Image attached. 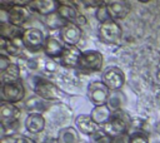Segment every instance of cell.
<instances>
[{
  "label": "cell",
  "instance_id": "23",
  "mask_svg": "<svg viewBox=\"0 0 160 143\" xmlns=\"http://www.w3.org/2000/svg\"><path fill=\"white\" fill-rule=\"evenodd\" d=\"M56 143H79V130L74 127H64L59 130Z\"/></svg>",
  "mask_w": 160,
  "mask_h": 143
},
{
  "label": "cell",
  "instance_id": "1",
  "mask_svg": "<svg viewBox=\"0 0 160 143\" xmlns=\"http://www.w3.org/2000/svg\"><path fill=\"white\" fill-rule=\"evenodd\" d=\"M32 89H34L35 95L42 98L46 102L59 100L61 98V95H62L61 90L55 84H52L51 82H49L46 79H41V78H39L36 80V83L34 84Z\"/></svg>",
  "mask_w": 160,
  "mask_h": 143
},
{
  "label": "cell",
  "instance_id": "28",
  "mask_svg": "<svg viewBox=\"0 0 160 143\" xmlns=\"http://www.w3.org/2000/svg\"><path fill=\"white\" fill-rule=\"evenodd\" d=\"M92 143H112V138L106 135L104 132H101V133H98L96 135H94Z\"/></svg>",
  "mask_w": 160,
  "mask_h": 143
},
{
  "label": "cell",
  "instance_id": "20",
  "mask_svg": "<svg viewBox=\"0 0 160 143\" xmlns=\"http://www.w3.org/2000/svg\"><path fill=\"white\" fill-rule=\"evenodd\" d=\"M48 105L49 102L38 95H34L25 102V109L29 112V114H42L48 109Z\"/></svg>",
  "mask_w": 160,
  "mask_h": 143
},
{
  "label": "cell",
  "instance_id": "19",
  "mask_svg": "<svg viewBox=\"0 0 160 143\" xmlns=\"http://www.w3.org/2000/svg\"><path fill=\"white\" fill-rule=\"evenodd\" d=\"M26 130L31 134H38L44 130L45 128V119L42 114H28L25 119Z\"/></svg>",
  "mask_w": 160,
  "mask_h": 143
},
{
  "label": "cell",
  "instance_id": "33",
  "mask_svg": "<svg viewBox=\"0 0 160 143\" xmlns=\"http://www.w3.org/2000/svg\"><path fill=\"white\" fill-rule=\"evenodd\" d=\"M45 66H46V70H48V72H55V70H58V64L54 63L52 59H50L49 61H46Z\"/></svg>",
  "mask_w": 160,
  "mask_h": 143
},
{
  "label": "cell",
  "instance_id": "22",
  "mask_svg": "<svg viewBox=\"0 0 160 143\" xmlns=\"http://www.w3.org/2000/svg\"><path fill=\"white\" fill-rule=\"evenodd\" d=\"M125 103H126V97H125V94H124L122 92H120V90H114V92H110L106 105H108L109 109L115 114V113H118L119 110H121V108L125 105Z\"/></svg>",
  "mask_w": 160,
  "mask_h": 143
},
{
  "label": "cell",
  "instance_id": "30",
  "mask_svg": "<svg viewBox=\"0 0 160 143\" xmlns=\"http://www.w3.org/2000/svg\"><path fill=\"white\" fill-rule=\"evenodd\" d=\"M112 143H130V134L125 133L119 137H115V138H112Z\"/></svg>",
  "mask_w": 160,
  "mask_h": 143
},
{
  "label": "cell",
  "instance_id": "8",
  "mask_svg": "<svg viewBox=\"0 0 160 143\" xmlns=\"http://www.w3.org/2000/svg\"><path fill=\"white\" fill-rule=\"evenodd\" d=\"M101 82L109 88L110 92L114 90H120L121 87L125 83V74L124 72L118 68V66H110L109 69H106L102 74Z\"/></svg>",
  "mask_w": 160,
  "mask_h": 143
},
{
  "label": "cell",
  "instance_id": "17",
  "mask_svg": "<svg viewBox=\"0 0 160 143\" xmlns=\"http://www.w3.org/2000/svg\"><path fill=\"white\" fill-rule=\"evenodd\" d=\"M21 45H22L21 39H6L4 36H0V50L1 54L6 56L19 55L21 51Z\"/></svg>",
  "mask_w": 160,
  "mask_h": 143
},
{
  "label": "cell",
  "instance_id": "6",
  "mask_svg": "<svg viewBox=\"0 0 160 143\" xmlns=\"http://www.w3.org/2000/svg\"><path fill=\"white\" fill-rule=\"evenodd\" d=\"M21 110L12 103L2 102L0 103V123H1V129L9 128L14 124L19 123Z\"/></svg>",
  "mask_w": 160,
  "mask_h": 143
},
{
  "label": "cell",
  "instance_id": "14",
  "mask_svg": "<svg viewBox=\"0 0 160 143\" xmlns=\"http://www.w3.org/2000/svg\"><path fill=\"white\" fill-rule=\"evenodd\" d=\"M106 6H108V10H109L111 19L115 21L120 20V19H125L131 10V5L128 1H122V0L108 1Z\"/></svg>",
  "mask_w": 160,
  "mask_h": 143
},
{
  "label": "cell",
  "instance_id": "18",
  "mask_svg": "<svg viewBox=\"0 0 160 143\" xmlns=\"http://www.w3.org/2000/svg\"><path fill=\"white\" fill-rule=\"evenodd\" d=\"M56 14L66 23H75L78 16L80 15L78 13L76 8L74 6L72 1H60V5H59Z\"/></svg>",
  "mask_w": 160,
  "mask_h": 143
},
{
  "label": "cell",
  "instance_id": "25",
  "mask_svg": "<svg viewBox=\"0 0 160 143\" xmlns=\"http://www.w3.org/2000/svg\"><path fill=\"white\" fill-rule=\"evenodd\" d=\"M24 30H21L18 26H14L11 24L1 23L0 25V36H4L6 39H21Z\"/></svg>",
  "mask_w": 160,
  "mask_h": 143
},
{
  "label": "cell",
  "instance_id": "2",
  "mask_svg": "<svg viewBox=\"0 0 160 143\" xmlns=\"http://www.w3.org/2000/svg\"><path fill=\"white\" fill-rule=\"evenodd\" d=\"M45 40L46 38L39 28H28L24 30L21 36L24 48H26L30 51H38L40 49H44Z\"/></svg>",
  "mask_w": 160,
  "mask_h": 143
},
{
  "label": "cell",
  "instance_id": "9",
  "mask_svg": "<svg viewBox=\"0 0 160 143\" xmlns=\"http://www.w3.org/2000/svg\"><path fill=\"white\" fill-rule=\"evenodd\" d=\"M1 94H2V102L15 104V103L22 100L25 97V89H24L22 82L19 80L16 83L4 84L1 88Z\"/></svg>",
  "mask_w": 160,
  "mask_h": 143
},
{
  "label": "cell",
  "instance_id": "15",
  "mask_svg": "<svg viewBox=\"0 0 160 143\" xmlns=\"http://www.w3.org/2000/svg\"><path fill=\"white\" fill-rule=\"evenodd\" d=\"M8 23L14 25V26H18L20 28L21 25H24L28 20H29V16H30V13H29V9L26 6H18V5H14L8 13Z\"/></svg>",
  "mask_w": 160,
  "mask_h": 143
},
{
  "label": "cell",
  "instance_id": "7",
  "mask_svg": "<svg viewBox=\"0 0 160 143\" xmlns=\"http://www.w3.org/2000/svg\"><path fill=\"white\" fill-rule=\"evenodd\" d=\"M129 124H130L129 119H126L124 117H120L118 113H115L112 115V118L106 124H104L101 128H102V132L106 135H109L111 138H115V137H119L121 134L128 133Z\"/></svg>",
  "mask_w": 160,
  "mask_h": 143
},
{
  "label": "cell",
  "instance_id": "10",
  "mask_svg": "<svg viewBox=\"0 0 160 143\" xmlns=\"http://www.w3.org/2000/svg\"><path fill=\"white\" fill-rule=\"evenodd\" d=\"M82 31L76 23H66L60 28V39L65 45H76L81 39Z\"/></svg>",
  "mask_w": 160,
  "mask_h": 143
},
{
  "label": "cell",
  "instance_id": "29",
  "mask_svg": "<svg viewBox=\"0 0 160 143\" xmlns=\"http://www.w3.org/2000/svg\"><path fill=\"white\" fill-rule=\"evenodd\" d=\"M10 64H11L10 58H9V56H6V55H4V54H1V55H0V70H1V72H4V70H5Z\"/></svg>",
  "mask_w": 160,
  "mask_h": 143
},
{
  "label": "cell",
  "instance_id": "13",
  "mask_svg": "<svg viewBox=\"0 0 160 143\" xmlns=\"http://www.w3.org/2000/svg\"><path fill=\"white\" fill-rule=\"evenodd\" d=\"M82 51L76 45H66L62 55L60 56V64L66 68H78Z\"/></svg>",
  "mask_w": 160,
  "mask_h": 143
},
{
  "label": "cell",
  "instance_id": "5",
  "mask_svg": "<svg viewBox=\"0 0 160 143\" xmlns=\"http://www.w3.org/2000/svg\"><path fill=\"white\" fill-rule=\"evenodd\" d=\"M109 94H110L109 88L100 80L91 82L88 85V98L95 107L105 105L108 103Z\"/></svg>",
  "mask_w": 160,
  "mask_h": 143
},
{
  "label": "cell",
  "instance_id": "32",
  "mask_svg": "<svg viewBox=\"0 0 160 143\" xmlns=\"http://www.w3.org/2000/svg\"><path fill=\"white\" fill-rule=\"evenodd\" d=\"M14 143H36L32 138H30V137H25V135H20V137H18L16 139H15V142Z\"/></svg>",
  "mask_w": 160,
  "mask_h": 143
},
{
  "label": "cell",
  "instance_id": "4",
  "mask_svg": "<svg viewBox=\"0 0 160 143\" xmlns=\"http://www.w3.org/2000/svg\"><path fill=\"white\" fill-rule=\"evenodd\" d=\"M121 35H122V29L115 20H110L100 24L99 39L101 41L106 44H118L121 39Z\"/></svg>",
  "mask_w": 160,
  "mask_h": 143
},
{
  "label": "cell",
  "instance_id": "11",
  "mask_svg": "<svg viewBox=\"0 0 160 143\" xmlns=\"http://www.w3.org/2000/svg\"><path fill=\"white\" fill-rule=\"evenodd\" d=\"M76 129L86 135H96L100 132V125L91 118L90 114H79L75 118Z\"/></svg>",
  "mask_w": 160,
  "mask_h": 143
},
{
  "label": "cell",
  "instance_id": "16",
  "mask_svg": "<svg viewBox=\"0 0 160 143\" xmlns=\"http://www.w3.org/2000/svg\"><path fill=\"white\" fill-rule=\"evenodd\" d=\"M65 46L66 45L59 39H56L55 36H48L45 40V45H44V53L50 59H56V58L60 59V56L64 53Z\"/></svg>",
  "mask_w": 160,
  "mask_h": 143
},
{
  "label": "cell",
  "instance_id": "21",
  "mask_svg": "<svg viewBox=\"0 0 160 143\" xmlns=\"http://www.w3.org/2000/svg\"><path fill=\"white\" fill-rule=\"evenodd\" d=\"M91 118L99 124V125H104L106 124L114 115V113L109 109V107L105 104V105H99V107H94L91 113H90Z\"/></svg>",
  "mask_w": 160,
  "mask_h": 143
},
{
  "label": "cell",
  "instance_id": "26",
  "mask_svg": "<svg viewBox=\"0 0 160 143\" xmlns=\"http://www.w3.org/2000/svg\"><path fill=\"white\" fill-rule=\"evenodd\" d=\"M95 16L96 19L102 24V23H106V21H110L112 20L110 14H109V10H108V6H106V3L104 5H101L100 8L96 9V13H95Z\"/></svg>",
  "mask_w": 160,
  "mask_h": 143
},
{
  "label": "cell",
  "instance_id": "12",
  "mask_svg": "<svg viewBox=\"0 0 160 143\" xmlns=\"http://www.w3.org/2000/svg\"><path fill=\"white\" fill-rule=\"evenodd\" d=\"M59 5L60 1L56 0H35L31 1L28 8L41 16H50L58 11Z\"/></svg>",
  "mask_w": 160,
  "mask_h": 143
},
{
  "label": "cell",
  "instance_id": "24",
  "mask_svg": "<svg viewBox=\"0 0 160 143\" xmlns=\"http://www.w3.org/2000/svg\"><path fill=\"white\" fill-rule=\"evenodd\" d=\"M20 66L18 64L11 63L4 72H1V84H10V83H16L20 80Z\"/></svg>",
  "mask_w": 160,
  "mask_h": 143
},
{
  "label": "cell",
  "instance_id": "27",
  "mask_svg": "<svg viewBox=\"0 0 160 143\" xmlns=\"http://www.w3.org/2000/svg\"><path fill=\"white\" fill-rule=\"evenodd\" d=\"M130 143H149V137L142 132H135L130 134Z\"/></svg>",
  "mask_w": 160,
  "mask_h": 143
},
{
  "label": "cell",
  "instance_id": "3",
  "mask_svg": "<svg viewBox=\"0 0 160 143\" xmlns=\"http://www.w3.org/2000/svg\"><path fill=\"white\" fill-rule=\"evenodd\" d=\"M101 66H102V54L100 51L98 50L82 51L78 69L85 73H94V72H99Z\"/></svg>",
  "mask_w": 160,
  "mask_h": 143
},
{
  "label": "cell",
  "instance_id": "31",
  "mask_svg": "<svg viewBox=\"0 0 160 143\" xmlns=\"http://www.w3.org/2000/svg\"><path fill=\"white\" fill-rule=\"evenodd\" d=\"M84 5H86L88 8H100L101 5H104L105 4V1H101V0H90V1H81Z\"/></svg>",
  "mask_w": 160,
  "mask_h": 143
}]
</instances>
